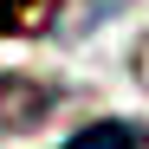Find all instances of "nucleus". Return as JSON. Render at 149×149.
Returning a JSON list of instances; mask_svg holds the SVG:
<instances>
[{
  "label": "nucleus",
  "mask_w": 149,
  "mask_h": 149,
  "mask_svg": "<svg viewBox=\"0 0 149 149\" xmlns=\"http://www.w3.org/2000/svg\"><path fill=\"white\" fill-rule=\"evenodd\" d=\"M13 7H26V0H7V7H0V33H19V13Z\"/></svg>",
  "instance_id": "20e7f679"
},
{
  "label": "nucleus",
  "mask_w": 149,
  "mask_h": 149,
  "mask_svg": "<svg viewBox=\"0 0 149 149\" xmlns=\"http://www.w3.org/2000/svg\"><path fill=\"white\" fill-rule=\"evenodd\" d=\"M123 13V0H58L52 13V39H84L91 26H104V19Z\"/></svg>",
  "instance_id": "7ed1b4c3"
},
{
  "label": "nucleus",
  "mask_w": 149,
  "mask_h": 149,
  "mask_svg": "<svg viewBox=\"0 0 149 149\" xmlns=\"http://www.w3.org/2000/svg\"><path fill=\"white\" fill-rule=\"evenodd\" d=\"M58 84L33 78V71H0V136H33L45 117L58 110Z\"/></svg>",
  "instance_id": "f257e3e1"
},
{
  "label": "nucleus",
  "mask_w": 149,
  "mask_h": 149,
  "mask_svg": "<svg viewBox=\"0 0 149 149\" xmlns=\"http://www.w3.org/2000/svg\"><path fill=\"white\" fill-rule=\"evenodd\" d=\"M58 149H149V123L104 117V123H84V130H71Z\"/></svg>",
  "instance_id": "f03ea898"
}]
</instances>
